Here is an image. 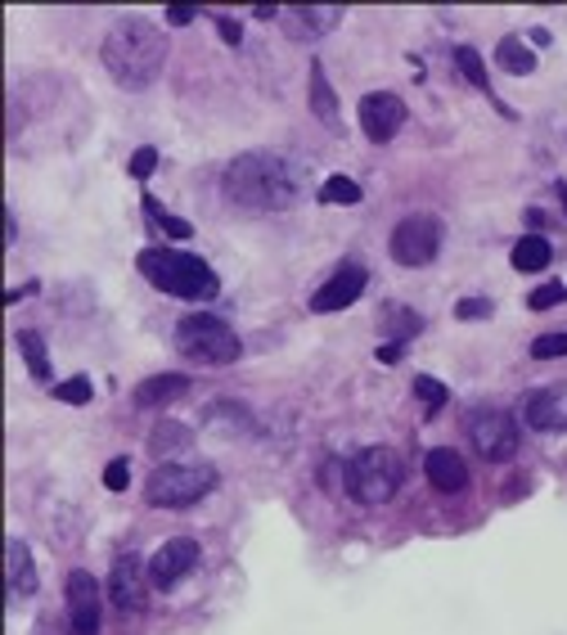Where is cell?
Returning a JSON list of instances; mask_svg holds the SVG:
<instances>
[{
    "instance_id": "1f68e13d",
    "label": "cell",
    "mask_w": 567,
    "mask_h": 635,
    "mask_svg": "<svg viewBox=\"0 0 567 635\" xmlns=\"http://www.w3.org/2000/svg\"><path fill=\"white\" fill-rule=\"evenodd\" d=\"M554 303H563V284H545V288H536L532 298H528L532 311H545V307H554Z\"/></svg>"
},
{
    "instance_id": "4fadbf2b",
    "label": "cell",
    "mask_w": 567,
    "mask_h": 635,
    "mask_svg": "<svg viewBox=\"0 0 567 635\" xmlns=\"http://www.w3.org/2000/svg\"><path fill=\"white\" fill-rule=\"evenodd\" d=\"M361 126H365V136L370 140H392L406 126V104L401 95H392V91H370L361 100Z\"/></svg>"
},
{
    "instance_id": "83f0119b",
    "label": "cell",
    "mask_w": 567,
    "mask_h": 635,
    "mask_svg": "<svg viewBox=\"0 0 567 635\" xmlns=\"http://www.w3.org/2000/svg\"><path fill=\"white\" fill-rule=\"evenodd\" d=\"M91 378H86V374H72V378H64V384L55 388V397L59 401H68V406H86V401H91Z\"/></svg>"
},
{
    "instance_id": "7c38bea8",
    "label": "cell",
    "mask_w": 567,
    "mask_h": 635,
    "mask_svg": "<svg viewBox=\"0 0 567 635\" xmlns=\"http://www.w3.org/2000/svg\"><path fill=\"white\" fill-rule=\"evenodd\" d=\"M194 564H199V541L177 536V541L158 545V555L149 559V581H154L158 590H171L181 577H190V572H194Z\"/></svg>"
},
{
    "instance_id": "603a6c76",
    "label": "cell",
    "mask_w": 567,
    "mask_h": 635,
    "mask_svg": "<svg viewBox=\"0 0 567 635\" xmlns=\"http://www.w3.org/2000/svg\"><path fill=\"white\" fill-rule=\"evenodd\" d=\"M383 329L392 333L387 343H406L410 333L423 329V320H419V311H410V307H387V311H383Z\"/></svg>"
},
{
    "instance_id": "7402d4cb",
    "label": "cell",
    "mask_w": 567,
    "mask_h": 635,
    "mask_svg": "<svg viewBox=\"0 0 567 635\" xmlns=\"http://www.w3.org/2000/svg\"><path fill=\"white\" fill-rule=\"evenodd\" d=\"M496 59H500V68L513 72V77H528V72L536 68V55L522 46L518 36H504V41H500V46H496Z\"/></svg>"
},
{
    "instance_id": "836d02e7",
    "label": "cell",
    "mask_w": 567,
    "mask_h": 635,
    "mask_svg": "<svg viewBox=\"0 0 567 635\" xmlns=\"http://www.w3.org/2000/svg\"><path fill=\"white\" fill-rule=\"evenodd\" d=\"M126 478H131V474H126V460H113L109 469H104V487H109V491H126Z\"/></svg>"
},
{
    "instance_id": "f546056e",
    "label": "cell",
    "mask_w": 567,
    "mask_h": 635,
    "mask_svg": "<svg viewBox=\"0 0 567 635\" xmlns=\"http://www.w3.org/2000/svg\"><path fill=\"white\" fill-rule=\"evenodd\" d=\"M532 356L536 361H554V356H567V333H541L532 343Z\"/></svg>"
},
{
    "instance_id": "484cf974",
    "label": "cell",
    "mask_w": 567,
    "mask_h": 635,
    "mask_svg": "<svg viewBox=\"0 0 567 635\" xmlns=\"http://www.w3.org/2000/svg\"><path fill=\"white\" fill-rule=\"evenodd\" d=\"M320 199L333 203V207H352V203H361V185L347 181V177H329V181L320 185Z\"/></svg>"
},
{
    "instance_id": "e0dca14e",
    "label": "cell",
    "mask_w": 567,
    "mask_h": 635,
    "mask_svg": "<svg viewBox=\"0 0 567 635\" xmlns=\"http://www.w3.org/2000/svg\"><path fill=\"white\" fill-rule=\"evenodd\" d=\"M185 393H190V378L185 374H154V378H145V384L136 388V406L140 410H158V406L181 401Z\"/></svg>"
},
{
    "instance_id": "ffe728a7",
    "label": "cell",
    "mask_w": 567,
    "mask_h": 635,
    "mask_svg": "<svg viewBox=\"0 0 567 635\" xmlns=\"http://www.w3.org/2000/svg\"><path fill=\"white\" fill-rule=\"evenodd\" d=\"M311 113L329 126V132H338V100L329 91V77H325L320 64H311Z\"/></svg>"
},
{
    "instance_id": "4316f807",
    "label": "cell",
    "mask_w": 567,
    "mask_h": 635,
    "mask_svg": "<svg viewBox=\"0 0 567 635\" xmlns=\"http://www.w3.org/2000/svg\"><path fill=\"white\" fill-rule=\"evenodd\" d=\"M415 397H423V410H428V415H438V410L446 406V388H442L432 374H419V378H415Z\"/></svg>"
},
{
    "instance_id": "cb8c5ba5",
    "label": "cell",
    "mask_w": 567,
    "mask_h": 635,
    "mask_svg": "<svg viewBox=\"0 0 567 635\" xmlns=\"http://www.w3.org/2000/svg\"><path fill=\"white\" fill-rule=\"evenodd\" d=\"M149 446H154V455H177V451H185L190 446V429H181L177 419H162L158 429H154V438H149Z\"/></svg>"
},
{
    "instance_id": "d4e9b609",
    "label": "cell",
    "mask_w": 567,
    "mask_h": 635,
    "mask_svg": "<svg viewBox=\"0 0 567 635\" xmlns=\"http://www.w3.org/2000/svg\"><path fill=\"white\" fill-rule=\"evenodd\" d=\"M455 68H460V72H464V77L473 81V87H477V91H491V77H487V64H483V55H477L473 46H460V50H455Z\"/></svg>"
},
{
    "instance_id": "4dcf8cb0",
    "label": "cell",
    "mask_w": 567,
    "mask_h": 635,
    "mask_svg": "<svg viewBox=\"0 0 567 635\" xmlns=\"http://www.w3.org/2000/svg\"><path fill=\"white\" fill-rule=\"evenodd\" d=\"M126 167H131V177H136V181H149V177H154V167H158V149H149V145L136 149Z\"/></svg>"
},
{
    "instance_id": "6da1fadb",
    "label": "cell",
    "mask_w": 567,
    "mask_h": 635,
    "mask_svg": "<svg viewBox=\"0 0 567 635\" xmlns=\"http://www.w3.org/2000/svg\"><path fill=\"white\" fill-rule=\"evenodd\" d=\"M222 190H226V199H230L235 207H248V212H284V207L297 203L302 181H297V167H293L284 154L252 149V154H239V158L226 167Z\"/></svg>"
},
{
    "instance_id": "ba28073f",
    "label": "cell",
    "mask_w": 567,
    "mask_h": 635,
    "mask_svg": "<svg viewBox=\"0 0 567 635\" xmlns=\"http://www.w3.org/2000/svg\"><path fill=\"white\" fill-rule=\"evenodd\" d=\"M438 248H442V222L423 217V212H415V217H406L392 230V258L401 267H428L438 258Z\"/></svg>"
},
{
    "instance_id": "d6986e66",
    "label": "cell",
    "mask_w": 567,
    "mask_h": 635,
    "mask_svg": "<svg viewBox=\"0 0 567 635\" xmlns=\"http://www.w3.org/2000/svg\"><path fill=\"white\" fill-rule=\"evenodd\" d=\"M5 555H10V590H14V596H32V590H36V572H32L27 545H23L19 536H10Z\"/></svg>"
},
{
    "instance_id": "ac0fdd59",
    "label": "cell",
    "mask_w": 567,
    "mask_h": 635,
    "mask_svg": "<svg viewBox=\"0 0 567 635\" xmlns=\"http://www.w3.org/2000/svg\"><path fill=\"white\" fill-rule=\"evenodd\" d=\"M549 239H541V235H528V239H518L513 243V252H509V262H513V271H545L549 267Z\"/></svg>"
},
{
    "instance_id": "3957f363",
    "label": "cell",
    "mask_w": 567,
    "mask_h": 635,
    "mask_svg": "<svg viewBox=\"0 0 567 635\" xmlns=\"http://www.w3.org/2000/svg\"><path fill=\"white\" fill-rule=\"evenodd\" d=\"M136 267L154 288L171 293V298H185V303H207V298H216V288H222L212 267L181 248H145Z\"/></svg>"
},
{
    "instance_id": "d6a6232c",
    "label": "cell",
    "mask_w": 567,
    "mask_h": 635,
    "mask_svg": "<svg viewBox=\"0 0 567 635\" xmlns=\"http://www.w3.org/2000/svg\"><path fill=\"white\" fill-rule=\"evenodd\" d=\"M491 311H496V307H491L487 298H464V303L455 307L460 320H483V316H491Z\"/></svg>"
},
{
    "instance_id": "5b68a950",
    "label": "cell",
    "mask_w": 567,
    "mask_h": 635,
    "mask_svg": "<svg viewBox=\"0 0 567 635\" xmlns=\"http://www.w3.org/2000/svg\"><path fill=\"white\" fill-rule=\"evenodd\" d=\"M216 487L212 464H158L145 478V500L154 510H185V504L203 500Z\"/></svg>"
},
{
    "instance_id": "8992f818",
    "label": "cell",
    "mask_w": 567,
    "mask_h": 635,
    "mask_svg": "<svg viewBox=\"0 0 567 635\" xmlns=\"http://www.w3.org/2000/svg\"><path fill=\"white\" fill-rule=\"evenodd\" d=\"M177 352L199 365H230L239 361V333L216 316H185L177 325Z\"/></svg>"
},
{
    "instance_id": "9c48e42d",
    "label": "cell",
    "mask_w": 567,
    "mask_h": 635,
    "mask_svg": "<svg viewBox=\"0 0 567 635\" xmlns=\"http://www.w3.org/2000/svg\"><path fill=\"white\" fill-rule=\"evenodd\" d=\"M365 280H370V271H365L361 262H342V267L329 275V284L311 293V311H320V316L347 311V307H352L361 293H365Z\"/></svg>"
},
{
    "instance_id": "52a82bcc",
    "label": "cell",
    "mask_w": 567,
    "mask_h": 635,
    "mask_svg": "<svg viewBox=\"0 0 567 635\" xmlns=\"http://www.w3.org/2000/svg\"><path fill=\"white\" fill-rule=\"evenodd\" d=\"M468 442L487 464H504L518 455V423L504 410H477L468 419Z\"/></svg>"
},
{
    "instance_id": "8fae6325",
    "label": "cell",
    "mask_w": 567,
    "mask_h": 635,
    "mask_svg": "<svg viewBox=\"0 0 567 635\" xmlns=\"http://www.w3.org/2000/svg\"><path fill=\"white\" fill-rule=\"evenodd\" d=\"M68 626L72 635H100V586L91 572H68Z\"/></svg>"
},
{
    "instance_id": "8d00e7d4",
    "label": "cell",
    "mask_w": 567,
    "mask_h": 635,
    "mask_svg": "<svg viewBox=\"0 0 567 635\" xmlns=\"http://www.w3.org/2000/svg\"><path fill=\"white\" fill-rule=\"evenodd\" d=\"M378 361H401V343H387V348H378Z\"/></svg>"
},
{
    "instance_id": "7a4b0ae2",
    "label": "cell",
    "mask_w": 567,
    "mask_h": 635,
    "mask_svg": "<svg viewBox=\"0 0 567 635\" xmlns=\"http://www.w3.org/2000/svg\"><path fill=\"white\" fill-rule=\"evenodd\" d=\"M162 64H167V41L145 19H122L104 36V68L113 72V81H117V87H126V91L154 87V81L162 77Z\"/></svg>"
},
{
    "instance_id": "9a60e30c",
    "label": "cell",
    "mask_w": 567,
    "mask_h": 635,
    "mask_svg": "<svg viewBox=\"0 0 567 635\" xmlns=\"http://www.w3.org/2000/svg\"><path fill=\"white\" fill-rule=\"evenodd\" d=\"M280 19H284V32L293 41H316V36L333 32L342 10L338 5H288V10H280Z\"/></svg>"
},
{
    "instance_id": "2e32d148",
    "label": "cell",
    "mask_w": 567,
    "mask_h": 635,
    "mask_svg": "<svg viewBox=\"0 0 567 635\" xmlns=\"http://www.w3.org/2000/svg\"><path fill=\"white\" fill-rule=\"evenodd\" d=\"M423 474H428V483H432V487L446 491V496H455V491H464V487H468V464H464V455H460V451H451V446L428 451V460H423Z\"/></svg>"
},
{
    "instance_id": "5bb4252c",
    "label": "cell",
    "mask_w": 567,
    "mask_h": 635,
    "mask_svg": "<svg viewBox=\"0 0 567 635\" xmlns=\"http://www.w3.org/2000/svg\"><path fill=\"white\" fill-rule=\"evenodd\" d=\"M522 419H528L536 433H567V388L554 384V388L532 393L522 401Z\"/></svg>"
},
{
    "instance_id": "e575fe53",
    "label": "cell",
    "mask_w": 567,
    "mask_h": 635,
    "mask_svg": "<svg viewBox=\"0 0 567 635\" xmlns=\"http://www.w3.org/2000/svg\"><path fill=\"white\" fill-rule=\"evenodd\" d=\"M194 14H199L194 5H167V23H171V27H185V23H194Z\"/></svg>"
},
{
    "instance_id": "30bf717a",
    "label": "cell",
    "mask_w": 567,
    "mask_h": 635,
    "mask_svg": "<svg viewBox=\"0 0 567 635\" xmlns=\"http://www.w3.org/2000/svg\"><path fill=\"white\" fill-rule=\"evenodd\" d=\"M145 572L149 564L140 555H122L109 572V600L117 613H140L145 609Z\"/></svg>"
},
{
    "instance_id": "277c9868",
    "label": "cell",
    "mask_w": 567,
    "mask_h": 635,
    "mask_svg": "<svg viewBox=\"0 0 567 635\" xmlns=\"http://www.w3.org/2000/svg\"><path fill=\"white\" fill-rule=\"evenodd\" d=\"M401 487V455L387 446H365L347 464V496L361 504H387Z\"/></svg>"
},
{
    "instance_id": "44dd1931",
    "label": "cell",
    "mask_w": 567,
    "mask_h": 635,
    "mask_svg": "<svg viewBox=\"0 0 567 635\" xmlns=\"http://www.w3.org/2000/svg\"><path fill=\"white\" fill-rule=\"evenodd\" d=\"M19 352H23V361H27V370H32V378H41L46 384L50 378V361H46V338H41L36 329H19Z\"/></svg>"
},
{
    "instance_id": "74e56055",
    "label": "cell",
    "mask_w": 567,
    "mask_h": 635,
    "mask_svg": "<svg viewBox=\"0 0 567 635\" xmlns=\"http://www.w3.org/2000/svg\"><path fill=\"white\" fill-rule=\"evenodd\" d=\"M558 199H563V212H567V185H558Z\"/></svg>"
},
{
    "instance_id": "f1b7e54d",
    "label": "cell",
    "mask_w": 567,
    "mask_h": 635,
    "mask_svg": "<svg viewBox=\"0 0 567 635\" xmlns=\"http://www.w3.org/2000/svg\"><path fill=\"white\" fill-rule=\"evenodd\" d=\"M145 207H149V217H154V226H158L162 235H171V239H190V222H181V217H167V212H162L154 199H145Z\"/></svg>"
},
{
    "instance_id": "d590c367",
    "label": "cell",
    "mask_w": 567,
    "mask_h": 635,
    "mask_svg": "<svg viewBox=\"0 0 567 635\" xmlns=\"http://www.w3.org/2000/svg\"><path fill=\"white\" fill-rule=\"evenodd\" d=\"M216 27H222L226 46H239V41H243V23H235V19H216Z\"/></svg>"
}]
</instances>
